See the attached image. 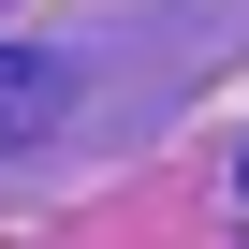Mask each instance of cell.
<instances>
[{"mask_svg":"<svg viewBox=\"0 0 249 249\" xmlns=\"http://www.w3.org/2000/svg\"><path fill=\"white\" fill-rule=\"evenodd\" d=\"M59 117V59H30V44H0V161H15L30 132Z\"/></svg>","mask_w":249,"mask_h":249,"instance_id":"cell-1","label":"cell"}]
</instances>
